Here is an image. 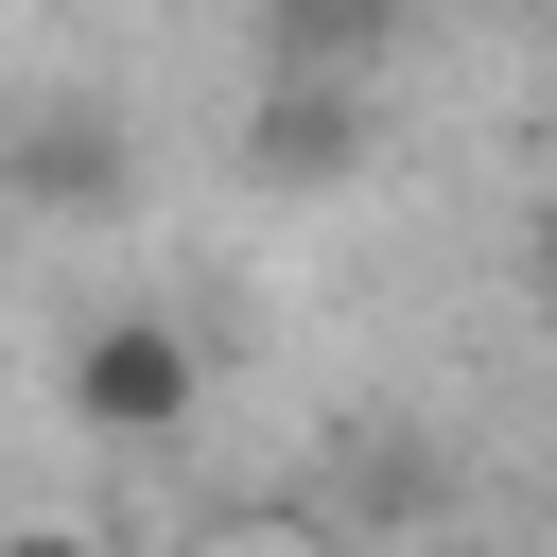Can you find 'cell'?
I'll return each instance as SVG.
<instances>
[{"instance_id": "cell-1", "label": "cell", "mask_w": 557, "mask_h": 557, "mask_svg": "<svg viewBox=\"0 0 557 557\" xmlns=\"http://www.w3.org/2000/svg\"><path fill=\"white\" fill-rule=\"evenodd\" d=\"M70 418H87L104 453H174V435L209 418L191 331H174V313H139V296H122V313H87V331H70Z\"/></svg>"}, {"instance_id": "cell-4", "label": "cell", "mask_w": 557, "mask_h": 557, "mask_svg": "<svg viewBox=\"0 0 557 557\" xmlns=\"http://www.w3.org/2000/svg\"><path fill=\"white\" fill-rule=\"evenodd\" d=\"M0 557H87V540H70V522H17V540H0Z\"/></svg>"}, {"instance_id": "cell-3", "label": "cell", "mask_w": 557, "mask_h": 557, "mask_svg": "<svg viewBox=\"0 0 557 557\" xmlns=\"http://www.w3.org/2000/svg\"><path fill=\"white\" fill-rule=\"evenodd\" d=\"M244 35H261V70H383L418 35V0H244Z\"/></svg>"}, {"instance_id": "cell-5", "label": "cell", "mask_w": 557, "mask_h": 557, "mask_svg": "<svg viewBox=\"0 0 557 557\" xmlns=\"http://www.w3.org/2000/svg\"><path fill=\"white\" fill-rule=\"evenodd\" d=\"M522 244H540V278H557V191H540V226H522Z\"/></svg>"}, {"instance_id": "cell-2", "label": "cell", "mask_w": 557, "mask_h": 557, "mask_svg": "<svg viewBox=\"0 0 557 557\" xmlns=\"http://www.w3.org/2000/svg\"><path fill=\"white\" fill-rule=\"evenodd\" d=\"M348 174H366V70H261L244 191H348Z\"/></svg>"}, {"instance_id": "cell-6", "label": "cell", "mask_w": 557, "mask_h": 557, "mask_svg": "<svg viewBox=\"0 0 557 557\" xmlns=\"http://www.w3.org/2000/svg\"><path fill=\"white\" fill-rule=\"evenodd\" d=\"M209 557H296V540H261V522H244V540H209Z\"/></svg>"}]
</instances>
